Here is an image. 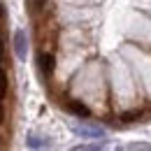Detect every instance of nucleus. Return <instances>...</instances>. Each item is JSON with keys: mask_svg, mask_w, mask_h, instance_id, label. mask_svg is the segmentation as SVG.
Returning a JSON list of instances; mask_svg holds the SVG:
<instances>
[{"mask_svg": "<svg viewBox=\"0 0 151 151\" xmlns=\"http://www.w3.org/2000/svg\"><path fill=\"white\" fill-rule=\"evenodd\" d=\"M14 54L19 60H26V54H28V37H26V30H17L14 33Z\"/></svg>", "mask_w": 151, "mask_h": 151, "instance_id": "nucleus-4", "label": "nucleus"}, {"mask_svg": "<svg viewBox=\"0 0 151 151\" xmlns=\"http://www.w3.org/2000/svg\"><path fill=\"white\" fill-rule=\"evenodd\" d=\"M144 116H147L144 109H130V112H123V114H121L119 121H121V123H132V121H139V119H144Z\"/></svg>", "mask_w": 151, "mask_h": 151, "instance_id": "nucleus-5", "label": "nucleus"}, {"mask_svg": "<svg viewBox=\"0 0 151 151\" xmlns=\"http://www.w3.org/2000/svg\"><path fill=\"white\" fill-rule=\"evenodd\" d=\"M0 19H5V9H2V2H0Z\"/></svg>", "mask_w": 151, "mask_h": 151, "instance_id": "nucleus-10", "label": "nucleus"}, {"mask_svg": "<svg viewBox=\"0 0 151 151\" xmlns=\"http://www.w3.org/2000/svg\"><path fill=\"white\" fill-rule=\"evenodd\" d=\"M75 135L79 137H88V139H100L105 137V128L102 126H93V123H72L70 126Z\"/></svg>", "mask_w": 151, "mask_h": 151, "instance_id": "nucleus-2", "label": "nucleus"}, {"mask_svg": "<svg viewBox=\"0 0 151 151\" xmlns=\"http://www.w3.org/2000/svg\"><path fill=\"white\" fill-rule=\"evenodd\" d=\"M2 121H5V105L0 102V123H2Z\"/></svg>", "mask_w": 151, "mask_h": 151, "instance_id": "nucleus-9", "label": "nucleus"}, {"mask_svg": "<svg viewBox=\"0 0 151 151\" xmlns=\"http://www.w3.org/2000/svg\"><path fill=\"white\" fill-rule=\"evenodd\" d=\"M70 151H102V144H81V147H75Z\"/></svg>", "mask_w": 151, "mask_h": 151, "instance_id": "nucleus-7", "label": "nucleus"}, {"mask_svg": "<svg viewBox=\"0 0 151 151\" xmlns=\"http://www.w3.org/2000/svg\"><path fill=\"white\" fill-rule=\"evenodd\" d=\"M63 107L68 109L70 114H75V116H81V119H88L91 116V109L81 102V100H72V98H65L63 100Z\"/></svg>", "mask_w": 151, "mask_h": 151, "instance_id": "nucleus-3", "label": "nucleus"}, {"mask_svg": "<svg viewBox=\"0 0 151 151\" xmlns=\"http://www.w3.org/2000/svg\"><path fill=\"white\" fill-rule=\"evenodd\" d=\"M116 151H151V144H147V142H135V144H126V147H119Z\"/></svg>", "mask_w": 151, "mask_h": 151, "instance_id": "nucleus-6", "label": "nucleus"}, {"mask_svg": "<svg viewBox=\"0 0 151 151\" xmlns=\"http://www.w3.org/2000/svg\"><path fill=\"white\" fill-rule=\"evenodd\" d=\"M42 144H44V139H40L37 135H30V137H28V147H30V149H37Z\"/></svg>", "mask_w": 151, "mask_h": 151, "instance_id": "nucleus-8", "label": "nucleus"}, {"mask_svg": "<svg viewBox=\"0 0 151 151\" xmlns=\"http://www.w3.org/2000/svg\"><path fill=\"white\" fill-rule=\"evenodd\" d=\"M37 70H40V75L44 77V79H51L54 70H56V56H54L51 51L42 49L37 54Z\"/></svg>", "mask_w": 151, "mask_h": 151, "instance_id": "nucleus-1", "label": "nucleus"}]
</instances>
